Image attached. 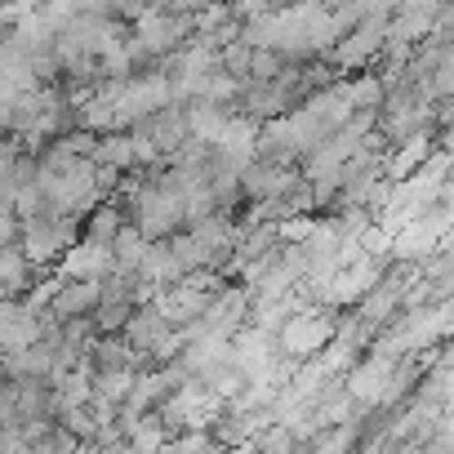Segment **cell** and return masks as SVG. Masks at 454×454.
Wrapping results in <instances>:
<instances>
[{"label":"cell","instance_id":"cell-9","mask_svg":"<svg viewBox=\"0 0 454 454\" xmlns=\"http://www.w3.org/2000/svg\"><path fill=\"white\" fill-rule=\"evenodd\" d=\"M192 445H209V436H183L178 450H192Z\"/></svg>","mask_w":454,"mask_h":454},{"label":"cell","instance_id":"cell-6","mask_svg":"<svg viewBox=\"0 0 454 454\" xmlns=\"http://www.w3.org/2000/svg\"><path fill=\"white\" fill-rule=\"evenodd\" d=\"M383 27H387V23H383V14L365 19V23L356 27V36H348V41L339 45V54H334V59H339L343 67H356V63H365V59L379 50V41H383Z\"/></svg>","mask_w":454,"mask_h":454},{"label":"cell","instance_id":"cell-3","mask_svg":"<svg viewBox=\"0 0 454 454\" xmlns=\"http://www.w3.org/2000/svg\"><path fill=\"white\" fill-rule=\"evenodd\" d=\"M392 356H396V348L392 352H374L370 361H361L352 370V379H348V396L352 401H365V405L387 401L392 396Z\"/></svg>","mask_w":454,"mask_h":454},{"label":"cell","instance_id":"cell-10","mask_svg":"<svg viewBox=\"0 0 454 454\" xmlns=\"http://www.w3.org/2000/svg\"><path fill=\"white\" fill-rule=\"evenodd\" d=\"M445 396H450V401H454V374H450V379H445Z\"/></svg>","mask_w":454,"mask_h":454},{"label":"cell","instance_id":"cell-11","mask_svg":"<svg viewBox=\"0 0 454 454\" xmlns=\"http://www.w3.org/2000/svg\"><path fill=\"white\" fill-rule=\"evenodd\" d=\"M445 147H450V152H454V129H450V138H445Z\"/></svg>","mask_w":454,"mask_h":454},{"label":"cell","instance_id":"cell-1","mask_svg":"<svg viewBox=\"0 0 454 454\" xmlns=\"http://www.w3.org/2000/svg\"><path fill=\"white\" fill-rule=\"evenodd\" d=\"M277 339H281V348H286L290 356L308 361V356L325 352V343L334 339V325H330V317H321V312H290L286 325L277 330Z\"/></svg>","mask_w":454,"mask_h":454},{"label":"cell","instance_id":"cell-2","mask_svg":"<svg viewBox=\"0 0 454 454\" xmlns=\"http://www.w3.org/2000/svg\"><path fill=\"white\" fill-rule=\"evenodd\" d=\"M107 272H116V250H112V241H98V237L76 241L59 268L63 281H107Z\"/></svg>","mask_w":454,"mask_h":454},{"label":"cell","instance_id":"cell-8","mask_svg":"<svg viewBox=\"0 0 454 454\" xmlns=\"http://www.w3.org/2000/svg\"><path fill=\"white\" fill-rule=\"evenodd\" d=\"M116 232H121V214H116V209H98V214L90 218V237L116 241Z\"/></svg>","mask_w":454,"mask_h":454},{"label":"cell","instance_id":"cell-5","mask_svg":"<svg viewBox=\"0 0 454 454\" xmlns=\"http://www.w3.org/2000/svg\"><path fill=\"white\" fill-rule=\"evenodd\" d=\"M187 32V23L183 19H174V14H160V10H143V19H138V32H134V41L147 50V54H160V50H169V45H178V36Z\"/></svg>","mask_w":454,"mask_h":454},{"label":"cell","instance_id":"cell-4","mask_svg":"<svg viewBox=\"0 0 454 454\" xmlns=\"http://www.w3.org/2000/svg\"><path fill=\"white\" fill-rule=\"evenodd\" d=\"M103 294H107L103 281H63L54 303H50V312L59 321H81L90 308H103Z\"/></svg>","mask_w":454,"mask_h":454},{"label":"cell","instance_id":"cell-7","mask_svg":"<svg viewBox=\"0 0 454 454\" xmlns=\"http://www.w3.org/2000/svg\"><path fill=\"white\" fill-rule=\"evenodd\" d=\"M419 160H427V134H414V138L401 147V156H396V160H392V169H387V174H392V183L410 178V169H414Z\"/></svg>","mask_w":454,"mask_h":454}]
</instances>
